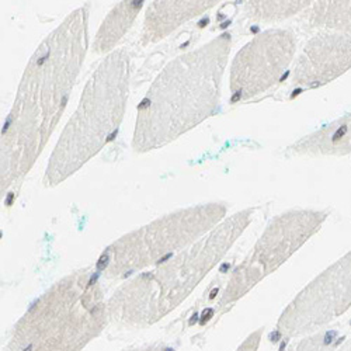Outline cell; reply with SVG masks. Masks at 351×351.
Here are the masks:
<instances>
[{
  "instance_id": "cell-1",
  "label": "cell",
  "mask_w": 351,
  "mask_h": 351,
  "mask_svg": "<svg viewBox=\"0 0 351 351\" xmlns=\"http://www.w3.org/2000/svg\"><path fill=\"white\" fill-rule=\"evenodd\" d=\"M87 12L80 8L32 56L2 131V187L27 174L60 123L87 51Z\"/></svg>"
},
{
  "instance_id": "cell-2",
  "label": "cell",
  "mask_w": 351,
  "mask_h": 351,
  "mask_svg": "<svg viewBox=\"0 0 351 351\" xmlns=\"http://www.w3.org/2000/svg\"><path fill=\"white\" fill-rule=\"evenodd\" d=\"M230 45V36L222 34L162 71L138 108L136 152L162 148L218 111Z\"/></svg>"
},
{
  "instance_id": "cell-3",
  "label": "cell",
  "mask_w": 351,
  "mask_h": 351,
  "mask_svg": "<svg viewBox=\"0 0 351 351\" xmlns=\"http://www.w3.org/2000/svg\"><path fill=\"white\" fill-rule=\"evenodd\" d=\"M130 60L110 53L87 82L79 106L51 155L45 183L55 186L97 155L119 130L128 101Z\"/></svg>"
},
{
  "instance_id": "cell-4",
  "label": "cell",
  "mask_w": 351,
  "mask_h": 351,
  "mask_svg": "<svg viewBox=\"0 0 351 351\" xmlns=\"http://www.w3.org/2000/svg\"><path fill=\"white\" fill-rule=\"evenodd\" d=\"M250 221V210L226 218L206 237L173 257L167 265L131 282L119 294L125 301L123 308L149 309V313L158 311L160 316L174 309L218 265Z\"/></svg>"
},
{
  "instance_id": "cell-5",
  "label": "cell",
  "mask_w": 351,
  "mask_h": 351,
  "mask_svg": "<svg viewBox=\"0 0 351 351\" xmlns=\"http://www.w3.org/2000/svg\"><path fill=\"white\" fill-rule=\"evenodd\" d=\"M222 204H204L169 215L136 230L108 249L104 269L117 274L123 269L142 267L173 250L186 249L206 237L226 218Z\"/></svg>"
},
{
  "instance_id": "cell-6",
  "label": "cell",
  "mask_w": 351,
  "mask_h": 351,
  "mask_svg": "<svg viewBox=\"0 0 351 351\" xmlns=\"http://www.w3.org/2000/svg\"><path fill=\"white\" fill-rule=\"evenodd\" d=\"M328 215L315 210H297L278 215L260 237L252 253L233 271L221 306L245 297L261 280L274 273L324 225Z\"/></svg>"
},
{
  "instance_id": "cell-7",
  "label": "cell",
  "mask_w": 351,
  "mask_h": 351,
  "mask_svg": "<svg viewBox=\"0 0 351 351\" xmlns=\"http://www.w3.org/2000/svg\"><path fill=\"white\" fill-rule=\"evenodd\" d=\"M351 308V252L309 282L282 312L280 333L291 337L330 324Z\"/></svg>"
},
{
  "instance_id": "cell-8",
  "label": "cell",
  "mask_w": 351,
  "mask_h": 351,
  "mask_svg": "<svg viewBox=\"0 0 351 351\" xmlns=\"http://www.w3.org/2000/svg\"><path fill=\"white\" fill-rule=\"evenodd\" d=\"M297 48L288 30H269L256 36L235 56L230 68L233 101L252 99L273 87L288 69Z\"/></svg>"
},
{
  "instance_id": "cell-9",
  "label": "cell",
  "mask_w": 351,
  "mask_h": 351,
  "mask_svg": "<svg viewBox=\"0 0 351 351\" xmlns=\"http://www.w3.org/2000/svg\"><path fill=\"white\" fill-rule=\"evenodd\" d=\"M351 69V36L322 33L304 48L292 82L305 89L324 86Z\"/></svg>"
},
{
  "instance_id": "cell-10",
  "label": "cell",
  "mask_w": 351,
  "mask_h": 351,
  "mask_svg": "<svg viewBox=\"0 0 351 351\" xmlns=\"http://www.w3.org/2000/svg\"><path fill=\"white\" fill-rule=\"evenodd\" d=\"M217 2H154L146 10L143 37L146 41L165 38L190 19L210 10Z\"/></svg>"
},
{
  "instance_id": "cell-11",
  "label": "cell",
  "mask_w": 351,
  "mask_h": 351,
  "mask_svg": "<svg viewBox=\"0 0 351 351\" xmlns=\"http://www.w3.org/2000/svg\"><path fill=\"white\" fill-rule=\"evenodd\" d=\"M289 151L294 155L308 156H344L350 154L351 112L298 141Z\"/></svg>"
},
{
  "instance_id": "cell-12",
  "label": "cell",
  "mask_w": 351,
  "mask_h": 351,
  "mask_svg": "<svg viewBox=\"0 0 351 351\" xmlns=\"http://www.w3.org/2000/svg\"><path fill=\"white\" fill-rule=\"evenodd\" d=\"M143 2H121L103 21L96 38V51L107 52L119 43L134 23Z\"/></svg>"
},
{
  "instance_id": "cell-13",
  "label": "cell",
  "mask_w": 351,
  "mask_h": 351,
  "mask_svg": "<svg viewBox=\"0 0 351 351\" xmlns=\"http://www.w3.org/2000/svg\"><path fill=\"white\" fill-rule=\"evenodd\" d=\"M306 20L311 27L348 34L351 33V2H311Z\"/></svg>"
},
{
  "instance_id": "cell-14",
  "label": "cell",
  "mask_w": 351,
  "mask_h": 351,
  "mask_svg": "<svg viewBox=\"0 0 351 351\" xmlns=\"http://www.w3.org/2000/svg\"><path fill=\"white\" fill-rule=\"evenodd\" d=\"M311 2H250L249 9L260 20H277L308 9Z\"/></svg>"
},
{
  "instance_id": "cell-15",
  "label": "cell",
  "mask_w": 351,
  "mask_h": 351,
  "mask_svg": "<svg viewBox=\"0 0 351 351\" xmlns=\"http://www.w3.org/2000/svg\"><path fill=\"white\" fill-rule=\"evenodd\" d=\"M337 343L336 332H322L292 346L288 351H335Z\"/></svg>"
},
{
  "instance_id": "cell-16",
  "label": "cell",
  "mask_w": 351,
  "mask_h": 351,
  "mask_svg": "<svg viewBox=\"0 0 351 351\" xmlns=\"http://www.w3.org/2000/svg\"><path fill=\"white\" fill-rule=\"evenodd\" d=\"M260 339H261V330H256L254 333H252L237 351H257V347L260 344Z\"/></svg>"
}]
</instances>
